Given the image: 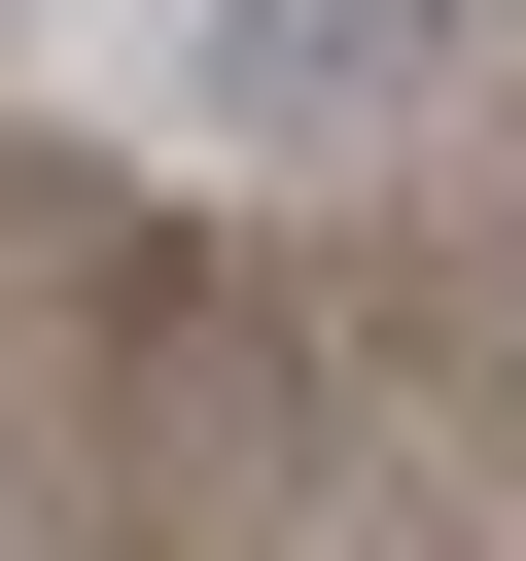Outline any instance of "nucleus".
<instances>
[{"mask_svg": "<svg viewBox=\"0 0 526 561\" xmlns=\"http://www.w3.org/2000/svg\"><path fill=\"white\" fill-rule=\"evenodd\" d=\"M456 70V0H175V105L210 140H351V105H421Z\"/></svg>", "mask_w": 526, "mask_h": 561, "instance_id": "1", "label": "nucleus"}]
</instances>
